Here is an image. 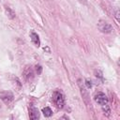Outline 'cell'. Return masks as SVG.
<instances>
[{"label": "cell", "mask_w": 120, "mask_h": 120, "mask_svg": "<svg viewBox=\"0 0 120 120\" xmlns=\"http://www.w3.org/2000/svg\"><path fill=\"white\" fill-rule=\"evenodd\" d=\"M52 101L54 103V105L59 108V109H62L65 105V98H64V96L63 94L58 91V90H55L52 94Z\"/></svg>", "instance_id": "obj_1"}, {"label": "cell", "mask_w": 120, "mask_h": 120, "mask_svg": "<svg viewBox=\"0 0 120 120\" xmlns=\"http://www.w3.org/2000/svg\"><path fill=\"white\" fill-rule=\"evenodd\" d=\"M98 27L100 30V32L105 34H109L112 31V26L105 21H99V22L98 23Z\"/></svg>", "instance_id": "obj_2"}, {"label": "cell", "mask_w": 120, "mask_h": 120, "mask_svg": "<svg viewBox=\"0 0 120 120\" xmlns=\"http://www.w3.org/2000/svg\"><path fill=\"white\" fill-rule=\"evenodd\" d=\"M23 75H24V79L26 82H31L35 76V73H34L32 67H26L23 70Z\"/></svg>", "instance_id": "obj_3"}, {"label": "cell", "mask_w": 120, "mask_h": 120, "mask_svg": "<svg viewBox=\"0 0 120 120\" xmlns=\"http://www.w3.org/2000/svg\"><path fill=\"white\" fill-rule=\"evenodd\" d=\"M95 100H96V102H98V103L99 105H101V106L108 104V98H107V96H106L105 94H103V93H98V94H97L96 97H95Z\"/></svg>", "instance_id": "obj_4"}, {"label": "cell", "mask_w": 120, "mask_h": 120, "mask_svg": "<svg viewBox=\"0 0 120 120\" xmlns=\"http://www.w3.org/2000/svg\"><path fill=\"white\" fill-rule=\"evenodd\" d=\"M0 98L6 103V104H8L10 103L12 100H13V95L10 93V92H1L0 93Z\"/></svg>", "instance_id": "obj_5"}, {"label": "cell", "mask_w": 120, "mask_h": 120, "mask_svg": "<svg viewBox=\"0 0 120 120\" xmlns=\"http://www.w3.org/2000/svg\"><path fill=\"white\" fill-rule=\"evenodd\" d=\"M29 117L32 120H37L39 118V112L37 108L32 107L29 109Z\"/></svg>", "instance_id": "obj_6"}, {"label": "cell", "mask_w": 120, "mask_h": 120, "mask_svg": "<svg viewBox=\"0 0 120 120\" xmlns=\"http://www.w3.org/2000/svg\"><path fill=\"white\" fill-rule=\"evenodd\" d=\"M30 38H31L32 42L35 44V46L39 47V45H40V40H39V37H38V35L36 34L35 32H32V33L30 34Z\"/></svg>", "instance_id": "obj_7"}, {"label": "cell", "mask_w": 120, "mask_h": 120, "mask_svg": "<svg viewBox=\"0 0 120 120\" xmlns=\"http://www.w3.org/2000/svg\"><path fill=\"white\" fill-rule=\"evenodd\" d=\"M5 8H6V13H7V15L8 16V18L13 19V18L15 17V12H14L10 8H8V7H5Z\"/></svg>", "instance_id": "obj_8"}, {"label": "cell", "mask_w": 120, "mask_h": 120, "mask_svg": "<svg viewBox=\"0 0 120 120\" xmlns=\"http://www.w3.org/2000/svg\"><path fill=\"white\" fill-rule=\"evenodd\" d=\"M42 112H43L44 116H46V117H50V116L52 114V112L51 108H49V107L43 108V109H42Z\"/></svg>", "instance_id": "obj_9"}, {"label": "cell", "mask_w": 120, "mask_h": 120, "mask_svg": "<svg viewBox=\"0 0 120 120\" xmlns=\"http://www.w3.org/2000/svg\"><path fill=\"white\" fill-rule=\"evenodd\" d=\"M36 71H37V73L39 75V74L41 73V71H42V68H41V66L37 65V66H36Z\"/></svg>", "instance_id": "obj_10"}, {"label": "cell", "mask_w": 120, "mask_h": 120, "mask_svg": "<svg viewBox=\"0 0 120 120\" xmlns=\"http://www.w3.org/2000/svg\"><path fill=\"white\" fill-rule=\"evenodd\" d=\"M85 85H86L87 88H91V87H92V82H91V81L86 80V81H85Z\"/></svg>", "instance_id": "obj_11"}, {"label": "cell", "mask_w": 120, "mask_h": 120, "mask_svg": "<svg viewBox=\"0 0 120 120\" xmlns=\"http://www.w3.org/2000/svg\"><path fill=\"white\" fill-rule=\"evenodd\" d=\"M115 18H116L117 22L120 21V17H119V9H116V11H115Z\"/></svg>", "instance_id": "obj_12"}]
</instances>
